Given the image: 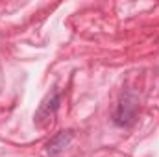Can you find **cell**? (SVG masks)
Masks as SVG:
<instances>
[{
	"mask_svg": "<svg viewBox=\"0 0 159 157\" xmlns=\"http://www.w3.org/2000/svg\"><path fill=\"white\" fill-rule=\"evenodd\" d=\"M137 113H139V100L133 92H126L120 98L119 105L113 113V122L119 128H129L135 124L137 120Z\"/></svg>",
	"mask_w": 159,
	"mask_h": 157,
	"instance_id": "1",
	"label": "cell"
},
{
	"mask_svg": "<svg viewBox=\"0 0 159 157\" xmlns=\"http://www.w3.org/2000/svg\"><path fill=\"white\" fill-rule=\"evenodd\" d=\"M59 102H61L59 91H54L50 96H46V98L41 102L39 109H37V113H35V124H37V126L46 124L50 118L56 115V111L59 109Z\"/></svg>",
	"mask_w": 159,
	"mask_h": 157,
	"instance_id": "2",
	"label": "cell"
},
{
	"mask_svg": "<svg viewBox=\"0 0 159 157\" xmlns=\"http://www.w3.org/2000/svg\"><path fill=\"white\" fill-rule=\"evenodd\" d=\"M72 139H74V131H72V129H63V131L56 133V135L48 141V144H46V154L50 157L59 155V154L72 142Z\"/></svg>",
	"mask_w": 159,
	"mask_h": 157,
	"instance_id": "3",
	"label": "cell"
}]
</instances>
